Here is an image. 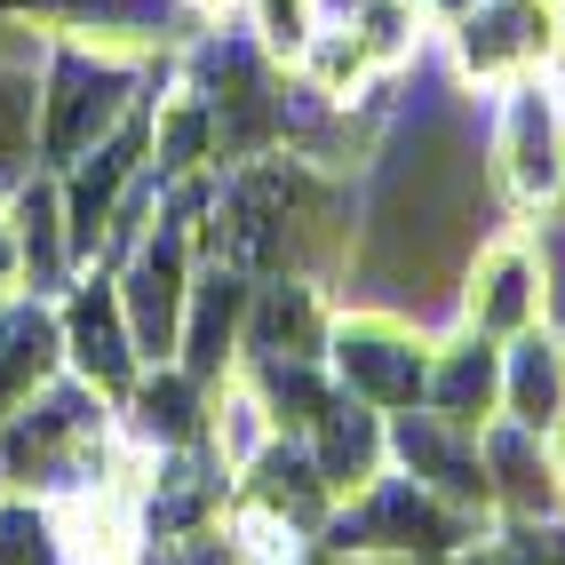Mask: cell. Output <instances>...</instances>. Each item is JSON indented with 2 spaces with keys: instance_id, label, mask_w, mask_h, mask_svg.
<instances>
[{
  "instance_id": "7a4b0ae2",
  "label": "cell",
  "mask_w": 565,
  "mask_h": 565,
  "mask_svg": "<svg viewBox=\"0 0 565 565\" xmlns=\"http://www.w3.org/2000/svg\"><path fill=\"white\" fill-rule=\"evenodd\" d=\"M486 534H494L486 518H470V510H455V502L423 494L414 478L383 470L366 494H351L343 510L327 518L319 550L366 557V565H438V557H455V550H470V542H486Z\"/></svg>"
},
{
  "instance_id": "f1b7e54d",
  "label": "cell",
  "mask_w": 565,
  "mask_h": 565,
  "mask_svg": "<svg viewBox=\"0 0 565 565\" xmlns=\"http://www.w3.org/2000/svg\"><path fill=\"white\" fill-rule=\"evenodd\" d=\"M542 81L565 96V17H557V32H550V49H542Z\"/></svg>"
},
{
  "instance_id": "9c48e42d",
  "label": "cell",
  "mask_w": 565,
  "mask_h": 565,
  "mask_svg": "<svg viewBox=\"0 0 565 565\" xmlns=\"http://www.w3.org/2000/svg\"><path fill=\"white\" fill-rule=\"evenodd\" d=\"M56 334H64V374H72V383H88V391L111 398V406L136 391L143 351H136V334H128L120 287H111L104 263H88V271L56 295Z\"/></svg>"
},
{
  "instance_id": "7c38bea8",
  "label": "cell",
  "mask_w": 565,
  "mask_h": 565,
  "mask_svg": "<svg viewBox=\"0 0 565 565\" xmlns=\"http://www.w3.org/2000/svg\"><path fill=\"white\" fill-rule=\"evenodd\" d=\"M232 510H239V518H263V525H287V534H303V542H319L327 518L343 510V502H334V486L319 478V462H311L303 438H271V446H263V455L232 478Z\"/></svg>"
},
{
  "instance_id": "f546056e",
  "label": "cell",
  "mask_w": 565,
  "mask_h": 565,
  "mask_svg": "<svg viewBox=\"0 0 565 565\" xmlns=\"http://www.w3.org/2000/svg\"><path fill=\"white\" fill-rule=\"evenodd\" d=\"M542 446H550V470H557V486H565V423H557V430H550Z\"/></svg>"
},
{
  "instance_id": "5b68a950",
  "label": "cell",
  "mask_w": 565,
  "mask_h": 565,
  "mask_svg": "<svg viewBox=\"0 0 565 565\" xmlns=\"http://www.w3.org/2000/svg\"><path fill=\"white\" fill-rule=\"evenodd\" d=\"M455 319L510 343V334L557 319V263L534 232H486L455 279Z\"/></svg>"
},
{
  "instance_id": "8992f818",
  "label": "cell",
  "mask_w": 565,
  "mask_h": 565,
  "mask_svg": "<svg viewBox=\"0 0 565 565\" xmlns=\"http://www.w3.org/2000/svg\"><path fill=\"white\" fill-rule=\"evenodd\" d=\"M0 24H32L41 41H88V49H128V56L192 49L207 32L192 0H0Z\"/></svg>"
},
{
  "instance_id": "5bb4252c",
  "label": "cell",
  "mask_w": 565,
  "mask_h": 565,
  "mask_svg": "<svg viewBox=\"0 0 565 565\" xmlns=\"http://www.w3.org/2000/svg\"><path fill=\"white\" fill-rule=\"evenodd\" d=\"M423 406L446 414V423H462V430L502 423V343H494V334H478V327H462V319L446 327V334H430Z\"/></svg>"
},
{
  "instance_id": "4316f807",
  "label": "cell",
  "mask_w": 565,
  "mask_h": 565,
  "mask_svg": "<svg viewBox=\"0 0 565 565\" xmlns=\"http://www.w3.org/2000/svg\"><path fill=\"white\" fill-rule=\"evenodd\" d=\"M0 565H64L56 510H49V502H32V494H9V502H0Z\"/></svg>"
},
{
  "instance_id": "3957f363",
  "label": "cell",
  "mask_w": 565,
  "mask_h": 565,
  "mask_svg": "<svg viewBox=\"0 0 565 565\" xmlns=\"http://www.w3.org/2000/svg\"><path fill=\"white\" fill-rule=\"evenodd\" d=\"M486 183L518 215H557L565 207V96L525 72L494 88V120H486Z\"/></svg>"
},
{
  "instance_id": "7402d4cb",
  "label": "cell",
  "mask_w": 565,
  "mask_h": 565,
  "mask_svg": "<svg viewBox=\"0 0 565 565\" xmlns=\"http://www.w3.org/2000/svg\"><path fill=\"white\" fill-rule=\"evenodd\" d=\"M56 510V542H64V565H143L152 542H143V518L128 494H72V502H49Z\"/></svg>"
},
{
  "instance_id": "ac0fdd59",
  "label": "cell",
  "mask_w": 565,
  "mask_h": 565,
  "mask_svg": "<svg viewBox=\"0 0 565 565\" xmlns=\"http://www.w3.org/2000/svg\"><path fill=\"white\" fill-rule=\"evenodd\" d=\"M9 232H17V263H24V295H64L81 279V255H72V232H64V192L49 168H32L9 200Z\"/></svg>"
},
{
  "instance_id": "8fae6325",
  "label": "cell",
  "mask_w": 565,
  "mask_h": 565,
  "mask_svg": "<svg viewBox=\"0 0 565 565\" xmlns=\"http://www.w3.org/2000/svg\"><path fill=\"white\" fill-rule=\"evenodd\" d=\"M232 510V470H223L207 446H175V455H152L143 462V486H136V518H143V542H192L207 525H223Z\"/></svg>"
},
{
  "instance_id": "d6986e66",
  "label": "cell",
  "mask_w": 565,
  "mask_h": 565,
  "mask_svg": "<svg viewBox=\"0 0 565 565\" xmlns=\"http://www.w3.org/2000/svg\"><path fill=\"white\" fill-rule=\"evenodd\" d=\"M303 446H311L319 478L334 486V502H351V494H366V486L391 470V414H374V406L334 391V406L303 430Z\"/></svg>"
},
{
  "instance_id": "ffe728a7",
  "label": "cell",
  "mask_w": 565,
  "mask_h": 565,
  "mask_svg": "<svg viewBox=\"0 0 565 565\" xmlns=\"http://www.w3.org/2000/svg\"><path fill=\"white\" fill-rule=\"evenodd\" d=\"M502 423L534 430V438H550L565 423V334H557V319L502 343Z\"/></svg>"
},
{
  "instance_id": "2e32d148",
  "label": "cell",
  "mask_w": 565,
  "mask_h": 565,
  "mask_svg": "<svg viewBox=\"0 0 565 565\" xmlns=\"http://www.w3.org/2000/svg\"><path fill=\"white\" fill-rule=\"evenodd\" d=\"M486 455V494H494V525H557L565 518V486L550 470V446L518 423H486L478 430Z\"/></svg>"
},
{
  "instance_id": "cb8c5ba5",
  "label": "cell",
  "mask_w": 565,
  "mask_h": 565,
  "mask_svg": "<svg viewBox=\"0 0 565 565\" xmlns=\"http://www.w3.org/2000/svg\"><path fill=\"white\" fill-rule=\"evenodd\" d=\"M279 430H271V414H263V398H255V383H247V374L232 366V374H223V383L207 391V455L223 462V470H247L255 455H263V446H271Z\"/></svg>"
},
{
  "instance_id": "603a6c76",
  "label": "cell",
  "mask_w": 565,
  "mask_h": 565,
  "mask_svg": "<svg viewBox=\"0 0 565 565\" xmlns=\"http://www.w3.org/2000/svg\"><path fill=\"white\" fill-rule=\"evenodd\" d=\"M239 374L255 383V398H263V414H271L279 438H303L319 414L334 406V374H327V359H271V366H239Z\"/></svg>"
},
{
  "instance_id": "4fadbf2b",
  "label": "cell",
  "mask_w": 565,
  "mask_h": 565,
  "mask_svg": "<svg viewBox=\"0 0 565 565\" xmlns=\"http://www.w3.org/2000/svg\"><path fill=\"white\" fill-rule=\"evenodd\" d=\"M334 287L319 279H255L247 295V334H239V366H271V359H327L334 334Z\"/></svg>"
},
{
  "instance_id": "6da1fadb",
  "label": "cell",
  "mask_w": 565,
  "mask_h": 565,
  "mask_svg": "<svg viewBox=\"0 0 565 565\" xmlns=\"http://www.w3.org/2000/svg\"><path fill=\"white\" fill-rule=\"evenodd\" d=\"M207 255L247 279H319L334 287L359 263V200L343 168L311 152H255L239 168H215V215H207Z\"/></svg>"
},
{
  "instance_id": "484cf974",
  "label": "cell",
  "mask_w": 565,
  "mask_h": 565,
  "mask_svg": "<svg viewBox=\"0 0 565 565\" xmlns=\"http://www.w3.org/2000/svg\"><path fill=\"white\" fill-rule=\"evenodd\" d=\"M232 9H239V32H247V41L271 56V64H287V72H295V56L311 49V32L327 24L319 0H232Z\"/></svg>"
},
{
  "instance_id": "44dd1931",
  "label": "cell",
  "mask_w": 565,
  "mask_h": 565,
  "mask_svg": "<svg viewBox=\"0 0 565 565\" xmlns=\"http://www.w3.org/2000/svg\"><path fill=\"white\" fill-rule=\"evenodd\" d=\"M64 374V334H56V295H9L0 303V414H17L32 391Z\"/></svg>"
},
{
  "instance_id": "ba28073f",
  "label": "cell",
  "mask_w": 565,
  "mask_h": 565,
  "mask_svg": "<svg viewBox=\"0 0 565 565\" xmlns=\"http://www.w3.org/2000/svg\"><path fill=\"white\" fill-rule=\"evenodd\" d=\"M565 17V0H470V9L446 24V56H455L462 88H510L525 72H542V49Z\"/></svg>"
},
{
  "instance_id": "52a82bcc",
  "label": "cell",
  "mask_w": 565,
  "mask_h": 565,
  "mask_svg": "<svg viewBox=\"0 0 565 565\" xmlns=\"http://www.w3.org/2000/svg\"><path fill=\"white\" fill-rule=\"evenodd\" d=\"M192 279H200V239L183 223H160L143 232L120 263H111V287H120V311H128V334L143 366H168L175 343H183V311H192Z\"/></svg>"
},
{
  "instance_id": "83f0119b",
  "label": "cell",
  "mask_w": 565,
  "mask_h": 565,
  "mask_svg": "<svg viewBox=\"0 0 565 565\" xmlns=\"http://www.w3.org/2000/svg\"><path fill=\"white\" fill-rule=\"evenodd\" d=\"M24 295V263H17V232H9V207H0V303Z\"/></svg>"
},
{
  "instance_id": "d4e9b609",
  "label": "cell",
  "mask_w": 565,
  "mask_h": 565,
  "mask_svg": "<svg viewBox=\"0 0 565 565\" xmlns=\"http://www.w3.org/2000/svg\"><path fill=\"white\" fill-rule=\"evenodd\" d=\"M343 24L359 32V49L374 56V72H391V81H398V72L423 56V41H430V9H423V0H351Z\"/></svg>"
},
{
  "instance_id": "e0dca14e",
  "label": "cell",
  "mask_w": 565,
  "mask_h": 565,
  "mask_svg": "<svg viewBox=\"0 0 565 565\" xmlns=\"http://www.w3.org/2000/svg\"><path fill=\"white\" fill-rule=\"evenodd\" d=\"M111 423H120V438L143 446V455L207 446V383H200V374H183L175 359H168V366H143L136 391L111 406Z\"/></svg>"
},
{
  "instance_id": "4dcf8cb0",
  "label": "cell",
  "mask_w": 565,
  "mask_h": 565,
  "mask_svg": "<svg viewBox=\"0 0 565 565\" xmlns=\"http://www.w3.org/2000/svg\"><path fill=\"white\" fill-rule=\"evenodd\" d=\"M0 502H9V486H0Z\"/></svg>"
},
{
  "instance_id": "277c9868",
  "label": "cell",
  "mask_w": 565,
  "mask_h": 565,
  "mask_svg": "<svg viewBox=\"0 0 565 565\" xmlns=\"http://www.w3.org/2000/svg\"><path fill=\"white\" fill-rule=\"evenodd\" d=\"M327 374H334L343 398H359L374 414H414V406H423V383H430V327L391 311V303L334 311Z\"/></svg>"
},
{
  "instance_id": "9a60e30c",
  "label": "cell",
  "mask_w": 565,
  "mask_h": 565,
  "mask_svg": "<svg viewBox=\"0 0 565 565\" xmlns=\"http://www.w3.org/2000/svg\"><path fill=\"white\" fill-rule=\"evenodd\" d=\"M247 295H255V279H247V271H232V263L200 255V279H192V311H183V343H175V366H183V374H200L207 391H215L223 374L239 366Z\"/></svg>"
},
{
  "instance_id": "30bf717a",
  "label": "cell",
  "mask_w": 565,
  "mask_h": 565,
  "mask_svg": "<svg viewBox=\"0 0 565 565\" xmlns=\"http://www.w3.org/2000/svg\"><path fill=\"white\" fill-rule=\"evenodd\" d=\"M391 470L414 478L423 494L455 502L470 518L494 525V494H486V455H478V430L446 423V414L414 406V414H391Z\"/></svg>"
}]
</instances>
